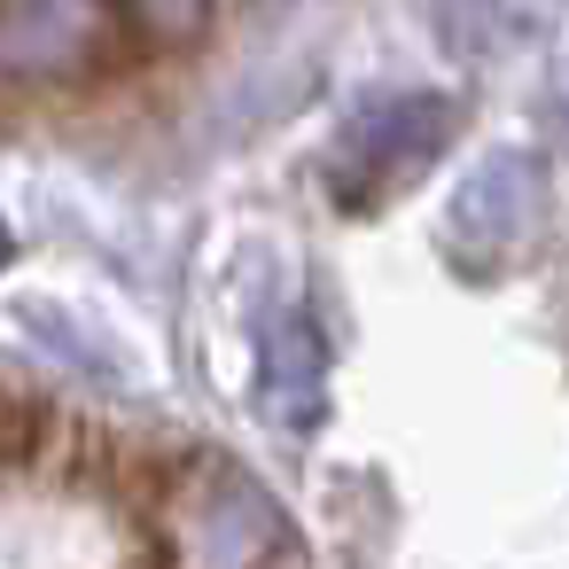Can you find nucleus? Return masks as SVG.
<instances>
[{
  "label": "nucleus",
  "instance_id": "nucleus-1",
  "mask_svg": "<svg viewBox=\"0 0 569 569\" xmlns=\"http://www.w3.org/2000/svg\"><path fill=\"white\" fill-rule=\"evenodd\" d=\"M102 48H110L102 0H0V79L9 87L87 79Z\"/></svg>",
  "mask_w": 569,
  "mask_h": 569
},
{
  "label": "nucleus",
  "instance_id": "nucleus-2",
  "mask_svg": "<svg viewBox=\"0 0 569 569\" xmlns=\"http://www.w3.org/2000/svg\"><path fill=\"white\" fill-rule=\"evenodd\" d=\"M452 250L483 266V250H530V234L546 227V196H538V172L522 157H491L460 196H452Z\"/></svg>",
  "mask_w": 569,
  "mask_h": 569
},
{
  "label": "nucleus",
  "instance_id": "nucleus-3",
  "mask_svg": "<svg viewBox=\"0 0 569 569\" xmlns=\"http://www.w3.org/2000/svg\"><path fill=\"white\" fill-rule=\"evenodd\" d=\"M126 9V24L141 32V40H157V48H188L203 24H211V0H118Z\"/></svg>",
  "mask_w": 569,
  "mask_h": 569
}]
</instances>
